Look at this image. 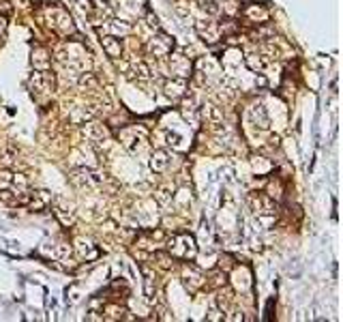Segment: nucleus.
Segmentation results:
<instances>
[{"label":"nucleus","instance_id":"31","mask_svg":"<svg viewBox=\"0 0 343 322\" xmlns=\"http://www.w3.org/2000/svg\"><path fill=\"white\" fill-rule=\"evenodd\" d=\"M146 21H148V26L159 28V17H157V15H153V13H148V15H146Z\"/></svg>","mask_w":343,"mask_h":322},{"label":"nucleus","instance_id":"1","mask_svg":"<svg viewBox=\"0 0 343 322\" xmlns=\"http://www.w3.org/2000/svg\"><path fill=\"white\" fill-rule=\"evenodd\" d=\"M170 254L176 256V258H184V260L195 258V254H197L195 239H193L191 234H178V236H174L172 243H170Z\"/></svg>","mask_w":343,"mask_h":322},{"label":"nucleus","instance_id":"29","mask_svg":"<svg viewBox=\"0 0 343 322\" xmlns=\"http://www.w3.org/2000/svg\"><path fill=\"white\" fill-rule=\"evenodd\" d=\"M11 185V174L6 170H0V189H6Z\"/></svg>","mask_w":343,"mask_h":322},{"label":"nucleus","instance_id":"10","mask_svg":"<svg viewBox=\"0 0 343 322\" xmlns=\"http://www.w3.org/2000/svg\"><path fill=\"white\" fill-rule=\"evenodd\" d=\"M82 133H84V138L90 140V142H103L107 138V129L99 123H86Z\"/></svg>","mask_w":343,"mask_h":322},{"label":"nucleus","instance_id":"8","mask_svg":"<svg viewBox=\"0 0 343 322\" xmlns=\"http://www.w3.org/2000/svg\"><path fill=\"white\" fill-rule=\"evenodd\" d=\"M195 30L197 34L202 37L204 41H208V43H214V41H219V24L214 19H199L197 24H195Z\"/></svg>","mask_w":343,"mask_h":322},{"label":"nucleus","instance_id":"32","mask_svg":"<svg viewBox=\"0 0 343 322\" xmlns=\"http://www.w3.org/2000/svg\"><path fill=\"white\" fill-rule=\"evenodd\" d=\"M168 144L170 146H174V148H178V146H180V138H178V135H168Z\"/></svg>","mask_w":343,"mask_h":322},{"label":"nucleus","instance_id":"30","mask_svg":"<svg viewBox=\"0 0 343 322\" xmlns=\"http://www.w3.org/2000/svg\"><path fill=\"white\" fill-rule=\"evenodd\" d=\"M204 11L210 13V15H217V13L221 11V6L217 2H204Z\"/></svg>","mask_w":343,"mask_h":322},{"label":"nucleus","instance_id":"20","mask_svg":"<svg viewBox=\"0 0 343 322\" xmlns=\"http://www.w3.org/2000/svg\"><path fill=\"white\" fill-rule=\"evenodd\" d=\"M133 73L138 75V80H148L150 77V67L144 62V60H133Z\"/></svg>","mask_w":343,"mask_h":322},{"label":"nucleus","instance_id":"27","mask_svg":"<svg viewBox=\"0 0 343 322\" xmlns=\"http://www.w3.org/2000/svg\"><path fill=\"white\" fill-rule=\"evenodd\" d=\"M155 198L159 200V204L172 202V193H170V189H159V191H155Z\"/></svg>","mask_w":343,"mask_h":322},{"label":"nucleus","instance_id":"2","mask_svg":"<svg viewBox=\"0 0 343 322\" xmlns=\"http://www.w3.org/2000/svg\"><path fill=\"white\" fill-rule=\"evenodd\" d=\"M172 49H174V39L168 37V34H157L148 41V54L155 56V58H163V56H170Z\"/></svg>","mask_w":343,"mask_h":322},{"label":"nucleus","instance_id":"16","mask_svg":"<svg viewBox=\"0 0 343 322\" xmlns=\"http://www.w3.org/2000/svg\"><path fill=\"white\" fill-rule=\"evenodd\" d=\"M204 118H208L210 123H223V110L217 105H204V110H199Z\"/></svg>","mask_w":343,"mask_h":322},{"label":"nucleus","instance_id":"4","mask_svg":"<svg viewBox=\"0 0 343 322\" xmlns=\"http://www.w3.org/2000/svg\"><path fill=\"white\" fill-rule=\"evenodd\" d=\"M71 181L75 185H80V187H92V185H99L103 181L101 172L97 170H86V168H77L71 172Z\"/></svg>","mask_w":343,"mask_h":322},{"label":"nucleus","instance_id":"33","mask_svg":"<svg viewBox=\"0 0 343 322\" xmlns=\"http://www.w3.org/2000/svg\"><path fill=\"white\" fill-rule=\"evenodd\" d=\"M221 318H223V314H221L219 310H212L210 316H208V320H221Z\"/></svg>","mask_w":343,"mask_h":322},{"label":"nucleus","instance_id":"25","mask_svg":"<svg viewBox=\"0 0 343 322\" xmlns=\"http://www.w3.org/2000/svg\"><path fill=\"white\" fill-rule=\"evenodd\" d=\"M174 11H176L180 17H189V13H191L189 2H187V0H178V2L174 4Z\"/></svg>","mask_w":343,"mask_h":322},{"label":"nucleus","instance_id":"26","mask_svg":"<svg viewBox=\"0 0 343 322\" xmlns=\"http://www.w3.org/2000/svg\"><path fill=\"white\" fill-rule=\"evenodd\" d=\"M210 277H212V284L217 286V288H221V286H225V284H227V279H225V271H221V269H217L214 273H210Z\"/></svg>","mask_w":343,"mask_h":322},{"label":"nucleus","instance_id":"21","mask_svg":"<svg viewBox=\"0 0 343 322\" xmlns=\"http://www.w3.org/2000/svg\"><path fill=\"white\" fill-rule=\"evenodd\" d=\"M15 157H17V153H15V148H4L2 153H0V168H9L13 161H15Z\"/></svg>","mask_w":343,"mask_h":322},{"label":"nucleus","instance_id":"6","mask_svg":"<svg viewBox=\"0 0 343 322\" xmlns=\"http://www.w3.org/2000/svg\"><path fill=\"white\" fill-rule=\"evenodd\" d=\"M54 84H56V77H54V73H49V71H37V73H32V77H30V88L37 92H52Z\"/></svg>","mask_w":343,"mask_h":322},{"label":"nucleus","instance_id":"9","mask_svg":"<svg viewBox=\"0 0 343 322\" xmlns=\"http://www.w3.org/2000/svg\"><path fill=\"white\" fill-rule=\"evenodd\" d=\"M204 275H202V271H197L195 267H187L184 269V273H182V282H184V288H187L189 292H195L199 286L204 284Z\"/></svg>","mask_w":343,"mask_h":322},{"label":"nucleus","instance_id":"17","mask_svg":"<svg viewBox=\"0 0 343 322\" xmlns=\"http://www.w3.org/2000/svg\"><path fill=\"white\" fill-rule=\"evenodd\" d=\"M77 84H80V88H86V90H95L99 86V80L95 73H80V77H77Z\"/></svg>","mask_w":343,"mask_h":322},{"label":"nucleus","instance_id":"23","mask_svg":"<svg viewBox=\"0 0 343 322\" xmlns=\"http://www.w3.org/2000/svg\"><path fill=\"white\" fill-rule=\"evenodd\" d=\"M247 17H251V19H266L268 11L262 9V6H249V9H247Z\"/></svg>","mask_w":343,"mask_h":322},{"label":"nucleus","instance_id":"7","mask_svg":"<svg viewBox=\"0 0 343 322\" xmlns=\"http://www.w3.org/2000/svg\"><path fill=\"white\" fill-rule=\"evenodd\" d=\"M163 92H166V97L172 99V101L182 99L184 95H187V80H182V77H172V80H166L163 82Z\"/></svg>","mask_w":343,"mask_h":322},{"label":"nucleus","instance_id":"13","mask_svg":"<svg viewBox=\"0 0 343 322\" xmlns=\"http://www.w3.org/2000/svg\"><path fill=\"white\" fill-rule=\"evenodd\" d=\"M168 153L166 150H155L153 157H150V168H153L155 172H166L168 170Z\"/></svg>","mask_w":343,"mask_h":322},{"label":"nucleus","instance_id":"24","mask_svg":"<svg viewBox=\"0 0 343 322\" xmlns=\"http://www.w3.org/2000/svg\"><path fill=\"white\" fill-rule=\"evenodd\" d=\"M11 183H15L17 185V191H26L28 187H30V181L24 176V174H15V176H11Z\"/></svg>","mask_w":343,"mask_h":322},{"label":"nucleus","instance_id":"11","mask_svg":"<svg viewBox=\"0 0 343 322\" xmlns=\"http://www.w3.org/2000/svg\"><path fill=\"white\" fill-rule=\"evenodd\" d=\"M249 204H251V209L257 211V213H273L275 211L273 200L262 196V193H253V196H249Z\"/></svg>","mask_w":343,"mask_h":322},{"label":"nucleus","instance_id":"18","mask_svg":"<svg viewBox=\"0 0 343 322\" xmlns=\"http://www.w3.org/2000/svg\"><path fill=\"white\" fill-rule=\"evenodd\" d=\"M247 64H249V69L260 71V69H264L268 64V58L264 54H249L247 56Z\"/></svg>","mask_w":343,"mask_h":322},{"label":"nucleus","instance_id":"5","mask_svg":"<svg viewBox=\"0 0 343 322\" xmlns=\"http://www.w3.org/2000/svg\"><path fill=\"white\" fill-rule=\"evenodd\" d=\"M123 144L131 150V153H140V146L146 142V131L144 129H138V127H127L123 129Z\"/></svg>","mask_w":343,"mask_h":322},{"label":"nucleus","instance_id":"19","mask_svg":"<svg viewBox=\"0 0 343 322\" xmlns=\"http://www.w3.org/2000/svg\"><path fill=\"white\" fill-rule=\"evenodd\" d=\"M184 99V97H182ZM199 112V107H197V101H195V99H184V101H182V116L184 118H195V114Z\"/></svg>","mask_w":343,"mask_h":322},{"label":"nucleus","instance_id":"3","mask_svg":"<svg viewBox=\"0 0 343 322\" xmlns=\"http://www.w3.org/2000/svg\"><path fill=\"white\" fill-rule=\"evenodd\" d=\"M170 71L174 77H182V80H187V77L193 73V64L189 60V56L184 54H172L170 56Z\"/></svg>","mask_w":343,"mask_h":322},{"label":"nucleus","instance_id":"12","mask_svg":"<svg viewBox=\"0 0 343 322\" xmlns=\"http://www.w3.org/2000/svg\"><path fill=\"white\" fill-rule=\"evenodd\" d=\"M101 45H103V49L107 52V56H112V58H118V56L123 54V45H120V39H116L114 34H110V37H103V39H101Z\"/></svg>","mask_w":343,"mask_h":322},{"label":"nucleus","instance_id":"15","mask_svg":"<svg viewBox=\"0 0 343 322\" xmlns=\"http://www.w3.org/2000/svg\"><path fill=\"white\" fill-rule=\"evenodd\" d=\"M107 30L112 34L125 37V34L131 32V24H129V21H123V19H112V21H107Z\"/></svg>","mask_w":343,"mask_h":322},{"label":"nucleus","instance_id":"22","mask_svg":"<svg viewBox=\"0 0 343 322\" xmlns=\"http://www.w3.org/2000/svg\"><path fill=\"white\" fill-rule=\"evenodd\" d=\"M56 217H58L64 226H73V221H75V215L67 209H56Z\"/></svg>","mask_w":343,"mask_h":322},{"label":"nucleus","instance_id":"28","mask_svg":"<svg viewBox=\"0 0 343 322\" xmlns=\"http://www.w3.org/2000/svg\"><path fill=\"white\" fill-rule=\"evenodd\" d=\"M234 267V262H232V256H227V254H223L219 258V269L221 271H230Z\"/></svg>","mask_w":343,"mask_h":322},{"label":"nucleus","instance_id":"14","mask_svg":"<svg viewBox=\"0 0 343 322\" xmlns=\"http://www.w3.org/2000/svg\"><path fill=\"white\" fill-rule=\"evenodd\" d=\"M249 116L253 118V123L260 125V129H268L270 120L266 116V110H264L262 105H251V110H249Z\"/></svg>","mask_w":343,"mask_h":322}]
</instances>
